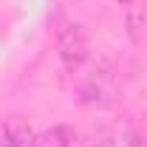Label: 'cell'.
Segmentation results:
<instances>
[{
	"mask_svg": "<svg viewBox=\"0 0 147 147\" xmlns=\"http://www.w3.org/2000/svg\"><path fill=\"white\" fill-rule=\"evenodd\" d=\"M9 147H34V130L28 125H11Z\"/></svg>",
	"mask_w": 147,
	"mask_h": 147,
	"instance_id": "277c9868",
	"label": "cell"
},
{
	"mask_svg": "<svg viewBox=\"0 0 147 147\" xmlns=\"http://www.w3.org/2000/svg\"><path fill=\"white\" fill-rule=\"evenodd\" d=\"M93 147H119V144H116V139H113V136H102Z\"/></svg>",
	"mask_w": 147,
	"mask_h": 147,
	"instance_id": "8992f818",
	"label": "cell"
},
{
	"mask_svg": "<svg viewBox=\"0 0 147 147\" xmlns=\"http://www.w3.org/2000/svg\"><path fill=\"white\" fill-rule=\"evenodd\" d=\"M57 54L68 71H76L91 57V37L79 23H65L57 31Z\"/></svg>",
	"mask_w": 147,
	"mask_h": 147,
	"instance_id": "6da1fadb",
	"label": "cell"
},
{
	"mask_svg": "<svg viewBox=\"0 0 147 147\" xmlns=\"http://www.w3.org/2000/svg\"><path fill=\"white\" fill-rule=\"evenodd\" d=\"M9 136H11V125L0 122V147H9Z\"/></svg>",
	"mask_w": 147,
	"mask_h": 147,
	"instance_id": "5b68a950",
	"label": "cell"
},
{
	"mask_svg": "<svg viewBox=\"0 0 147 147\" xmlns=\"http://www.w3.org/2000/svg\"><path fill=\"white\" fill-rule=\"evenodd\" d=\"M119 3H122V6H130V3H133V0H119Z\"/></svg>",
	"mask_w": 147,
	"mask_h": 147,
	"instance_id": "ba28073f",
	"label": "cell"
},
{
	"mask_svg": "<svg viewBox=\"0 0 147 147\" xmlns=\"http://www.w3.org/2000/svg\"><path fill=\"white\" fill-rule=\"evenodd\" d=\"M76 91H79V99H82L85 105L99 108V110L119 102V85H116V79H113L110 74H105V71L88 74V76L76 85Z\"/></svg>",
	"mask_w": 147,
	"mask_h": 147,
	"instance_id": "7a4b0ae2",
	"label": "cell"
},
{
	"mask_svg": "<svg viewBox=\"0 0 147 147\" xmlns=\"http://www.w3.org/2000/svg\"><path fill=\"white\" fill-rule=\"evenodd\" d=\"M127 147H147V142H144V139H139V136H130V144Z\"/></svg>",
	"mask_w": 147,
	"mask_h": 147,
	"instance_id": "52a82bcc",
	"label": "cell"
},
{
	"mask_svg": "<svg viewBox=\"0 0 147 147\" xmlns=\"http://www.w3.org/2000/svg\"><path fill=\"white\" fill-rule=\"evenodd\" d=\"M34 147H74V130L65 125H54L51 130L34 136Z\"/></svg>",
	"mask_w": 147,
	"mask_h": 147,
	"instance_id": "3957f363",
	"label": "cell"
}]
</instances>
